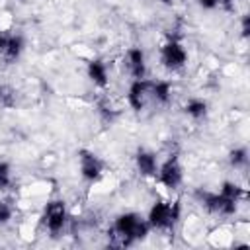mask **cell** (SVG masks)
<instances>
[{
  "label": "cell",
  "mask_w": 250,
  "mask_h": 250,
  "mask_svg": "<svg viewBox=\"0 0 250 250\" xmlns=\"http://www.w3.org/2000/svg\"><path fill=\"white\" fill-rule=\"evenodd\" d=\"M148 223L143 219L139 213H121L113 227H111V236L115 246H131L137 240H143L148 234Z\"/></svg>",
  "instance_id": "cell-1"
},
{
  "label": "cell",
  "mask_w": 250,
  "mask_h": 250,
  "mask_svg": "<svg viewBox=\"0 0 250 250\" xmlns=\"http://www.w3.org/2000/svg\"><path fill=\"white\" fill-rule=\"evenodd\" d=\"M180 219V203L178 201H156L146 217L150 229L158 230H172Z\"/></svg>",
  "instance_id": "cell-2"
},
{
  "label": "cell",
  "mask_w": 250,
  "mask_h": 250,
  "mask_svg": "<svg viewBox=\"0 0 250 250\" xmlns=\"http://www.w3.org/2000/svg\"><path fill=\"white\" fill-rule=\"evenodd\" d=\"M66 221H68V211H66L64 201L53 199L45 205L43 215H41V223H43L45 230H49L51 236H59L66 227Z\"/></svg>",
  "instance_id": "cell-3"
},
{
  "label": "cell",
  "mask_w": 250,
  "mask_h": 250,
  "mask_svg": "<svg viewBox=\"0 0 250 250\" xmlns=\"http://www.w3.org/2000/svg\"><path fill=\"white\" fill-rule=\"evenodd\" d=\"M195 197L201 201V205H203L207 211H211V213H215V215H225V217H229V215H234V211H236V207H238V201H236V199H230V197L223 195L221 191H219V193H213V191L197 189V191H195Z\"/></svg>",
  "instance_id": "cell-4"
},
{
  "label": "cell",
  "mask_w": 250,
  "mask_h": 250,
  "mask_svg": "<svg viewBox=\"0 0 250 250\" xmlns=\"http://www.w3.org/2000/svg\"><path fill=\"white\" fill-rule=\"evenodd\" d=\"M160 62L168 70H182L188 62V53H186L184 45L176 39H170L160 49Z\"/></svg>",
  "instance_id": "cell-5"
},
{
  "label": "cell",
  "mask_w": 250,
  "mask_h": 250,
  "mask_svg": "<svg viewBox=\"0 0 250 250\" xmlns=\"http://www.w3.org/2000/svg\"><path fill=\"white\" fill-rule=\"evenodd\" d=\"M78 164H80V176L86 182H98L104 174V162L92 150L80 148L78 150Z\"/></svg>",
  "instance_id": "cell-6"
},
{
  "label": "cell",
  "mask_w": 250,
  "mask_h": 250,
  "mask_svg": "<svg viewBox=\"0 0 250 250\" xmlns=\"http://www.w3.org/2000/svg\"><path fill=\"white\" fill-rule=\"evenodd\" d=\"M156 176H158V182L164 188L178 189V186L182 184V178H184V172H182V166H180L178 156H170L164 164H160Z\"/></svg>",
  "instance_id": "cell-7"
},
{
  "label": "cell",
  "mask_w": 250,
  "mask_h": 250,
  "mask_svg": "<svg viewBox=\"0 0 250 250\" xmlns=\"http://www.w3.org/2000/svg\"><path fill=\"white\" fill-rule=\"evenodd\" d=\"M150 100V80L146 78H135L127 90V102L131 105V109L141 111L146 102Z\"/></svg>",
  "instance_id": "cell-8"
},
{
  "label": "cell",
  "mask_w": 250,
  "mask_h": 250,
  "mask_svg": "<svg viewBox=\"0 0 250 250\" xmlns=\"http://www.w3.org/2000/svg\"><path fill=\"white\" fill-rule=\"evenodd\" d=\"M127 68H129V74L135 78H145L146 74V62H145V53L141 47H131L127 51Z\"/></svg>",
  "instance_id": "cell-9"
},
{
  "label": "cell",
  "mask_w": 250,
  "mask_h": 250,
  "mask_svg": "<svg viewBox=\"0 0 250 250\" xmlns=\"http://www.w3.org/2000/svg\"><path fill=\"white\" fill-rule=\"evenodd\" d=\"M135 164H137V170L141 172V176L152 178L158 172V160L150 150H139L135 156Z\"/></svg>",
  "instance_id": "cell-10"
},
{
  "label": "cell",
  "mask_w": 250,
  "mask_h": 250,
  "mask_svg": "<svg viewBox=\"0 0 250 250\" xmlns=\"http://www.w3.org/2000/svg\"><path fill=\"white\" fill-rule=\"evenodd\" d=\"M86 72H88V78L98 86V88H105L107 82H109V76H107V66L104 61L100 59H92L86 66Z\"/></svg>",
  "instance_id": "cell-11"
},
{
  "label": "cell",
  "mask_w": 250,
  "mask_h": 250,
  "mask_svg": "<svg viewBox=\"0 0 250 250\" xmlns=\"http://www.w3.org/2000/svg\"><path fill=\"white\" fill-rule=\"evenodd\" d=\"M170 98H172V86H170V82H166V80L152 82L150 80V100L152 102L164 105V104L170 102Z\"/></svg>",
  "instance_id": "cell-12"
},
{
  "label": "cell",
  "mask_w": 250,
  "mask_h": 250,
  "mask_svg": "<svg viewBox=\"0 0 250 250\" xmlns=\"http://www.w3.org/2000/svg\"><path fill=\"white\" fill-rule=\"evenodd\" d=\"M21 53H23V39H21V35H8L6 49L2 53L4 61L6 62H16Z\"/></svg>",
  "instance_id": "cell-13"
},
{
  "label": "cell",
  "mask_w": 250,
  "mask_h": 250,
  "mask_svg": "<svg viewBox=\"0 0 250 250\" xmlns=\"http://www.w3.org/2000/svg\"><path fill=\"white\" fill-rule=\"evenodd\" d=\"M184 111H186L191 119L199 121V119H203V117L207 115V102L201 100V98H191V100H188Z\"/></svg>",
  "instance_id": "cell-14"
},
{
  "label": "cell",
  "mask_w": 250,
  "mask_h": 250,
  "mask_svg": "<svg viewBox=\"0 0 250 250\" xmlns=\"http://www.w3.org/2000/svg\"><path fill=\"white\" fill-rule=\"evenodd\" d=\"M229 162L232 168H244L248 164V150L246 146H236L229 152Z\"/></svg>",
  "instance_id": "cell-15"
},
{
  "label": "cell",
  "mask_w": 250,
  "mask_h": 250,
  "mask_svg": "<svg viewBox=\"0 0 250 250\" xmlns=\"http://www.w3.org/2000/svg\"><path fill=\"white\" fill-rule=\"evenodd\" d=\"M14 199L12 197H4V199H0V227H4V225H8L10 221H12V217H14Z\"/></svg>",
  "instance_id": "cell-16"
},
{
  "label": "cell",
  "mask_w": 250,
  "mask_h": 250,
  "mask_svg": "<svg viewBox=\"0 0 250 250\" xmlns=\"http://www.w3.org/2000/svg\"><path fill=\"white\" fill-rule=\"evenodd\" d=\"M12 186V166L6 160H0V191L10 189Z\"/></svg>",
  "instance_id": "cell-17"
},
{
  "label": "cell",
  "mask_w": 250,
  "mask_h": 250,
  "mask_svg": "<svg viewBox=\"0 0 250 250\" xmlns=\"http://www.w3.org/2000/svg\"><path fill=\"white\" fill-rule=\"evenodd\" d=\"M16 105V92L10 86H0V107H14Z\"/></svg>",
  "instance_id": "cell-18"
},
{
  "label": "cell",
  "mask_w": 250,
  "mask_h": 250,
  "mask_svg": "<svg viewBox=\"0 0 250 250\" xmlns=\"http://www.w3.org/2000/svg\"><path fill=\"white\" fill-rule=\"evenodd\" d=\"M240 33H242L244 39L250 35V16H248V14L242 16V21H240Z\"/></svg>",
  "instance_id": "cell-19"
},
{
  "label": "cell",
  "mask_w": 250,
  "mask_h": 250,
  "mask_svg": "<svg viewBox=\"0 0 250 250\" xmlns=\"http://www.w3.org/2000/svg\"><path fill=\"white\" fill-rule=\"evenodd\" d=\"M197 4L203 10H215L217 8V0H197Z\"/></svg>",
  "instance_id": "cell-20"
},
{
  "label": "cell",
  "mask_w": 250,
  "mask_h": 250,
  "mask_svg": "<svg viewBox=\"0 0 250 250\" xmlns=\"http://www.w3.org/2000/svg\"><path fill=\"white\" fill-rule=\"evenodd\" d=\"M232 4L234 0H217V8H223V10H232Z\"/></svg>",
  "instance_id": "cell-21"
},
{
  "label": "cell",
  "mask_w": 250,
  "mask_h": 250,
  "mask_svg": "<svg viewBox=\"0 0 250 250\" xmlns=\"http://www.w3.org/2000/svg\"><path fill=\"white\" fill-rule=\"evenodd\" d=\"M6 41H8V35H2V33H0V55H2L4 49H6Z\"/></svg>",
  "instance_id": "cell-22"
},
{
  "label": "cell",
  "mask_w": 250,
  "mask_h": 250,
  "mask_svg": "<svg viewBox=\"0 0 250 250\" xmlns=\"http://www.w3.org/2000/svg\"><path fill=\"white\" fill-rule=\"evenodd\" d=\"M160 2H164V4H172V0H160Z\"/></svg>",
  "instance_id": "cell-23"
}]
</instances>
